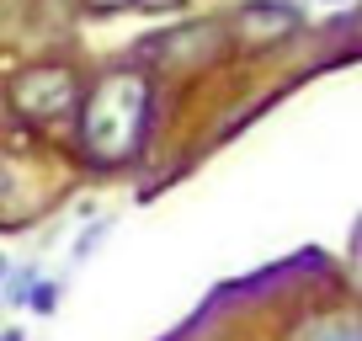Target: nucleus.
Here are the masks:
<instances>
[{"mask_svg":"<svg viewBox=\"0 0 362 341\" xmlns=\"http://www.w3.org/2000/svg\"><path fill=\"white\" fill-rule=\"evenodd\" d=\"M330 6H336V0H330Z\"/></svg>","mask_w":362,"mask_h":341,"instance_id":"1a4fd4ad","label":"nucleus"},{"mask_svg":"<svg viewBox=\"0 0 362 341\" xmlns=\"http://www.w3.org/2000/svg\"><path fill=\"white\" fill-rule=\"evenodd\" d=\"M0 341H27V330H16V325H11V330H0Z\"/></svg>","mask_w":362,"mask_h":341,"instance_id":"0eeeda50","label":"nucleus"},{"mask_svg":"<svg viewBox=\"0 0 362 341\" xmlns=\"http://www.w3.org/2000/svg\"><path fill=\"white\" fill-rule=\"evenodd\" d=\"M351 22H357V27H362V11H357V16H351Z\"/></svg>","mask_w":362,"mask_h":341,"instance_id":"6e6552de","label":"nucleus"},{"mask_svg":"<svg viewBox=\"0 0 362 341\" xmlns=\"http://www.w3.org/2000/svg\"><path fill=\"white\" fill-rule=\"evenodd\" d=\"M75 96H80V86H75V69L69 64H33V69H22V75L11 80V107L27 123H54V117H64L69 107H75Z\"/></svg>","mask_w":362,"mask_h":341,"instance_id":"f03ea898","label":"nucleus"},{"mask_svg":"<svg viewBox=\"0 0 362 341\" xmlns=\"http://www.w3.org/2000/svg\"><path fill=\"white\" fill-rule=\"evenodd\" d=\"M117 6H144V0H90V11H117Z\"/></svg>","mask_w":362,"mask_h":341,"instance_id":"423d86ee","label":"nucleus"},{"mask_svg":"<svg viewBox=\"0 0 362 341\" xmlns=\"http://www.w3.org/2000/svg\"><path fill=\"white\" fill-rule=\"evenodd\" d=\"M149 117H155V80L144 69H112L86 91L80 102V149L90 166H128L149 139Z\"/></svg>","mask_w":362,"mask_h":341,"instance_id":"f257e3e1","label":"nucleus"},{"mask_svg":"<svg viewBox=\"0 0 362 341\" xmlns=\"http://www.w3.org/2000/svg\"><path fill=\"white\" fill-rule=\"evenodd\" d=\"M37 283H43V277H37V267H22V272H11V277H6V304H11V309L33 304Z\"/></svg>","mask_w":362,"mask_h":341,"instance_id":"20e7f679","label":"nucleus"},{"mask_svg":"<svg viewBox=\"0 0 362 341\" xmlns=\"http://www.w3.org/2000/svg\"><path fill=\"white\" fill-rule=\"evenodd\" d=\"M304 0H245L235 16H229V33L240 48H272L283 43L293 27H304Z\"/></svg>","mask_w":362,"mask_h":341,"instance_id":"7ed1b4c3","label":"nucleus"},{"mask_svg":"<svg viewBox=\"0 0 362 341\" xmlns=\"http://www.w3.org/2000/svg\"><path fill=\"white\" fill-rule=\"evenodd\" d=\"M27 309H37V315H54V309H59V283H48V277H43V283H37V294H33V304H27Z\"/></svg>","mask_w":362,"mask_h":341,"instance_id":"39448f33","label":"nucleus"}]
</instances>
